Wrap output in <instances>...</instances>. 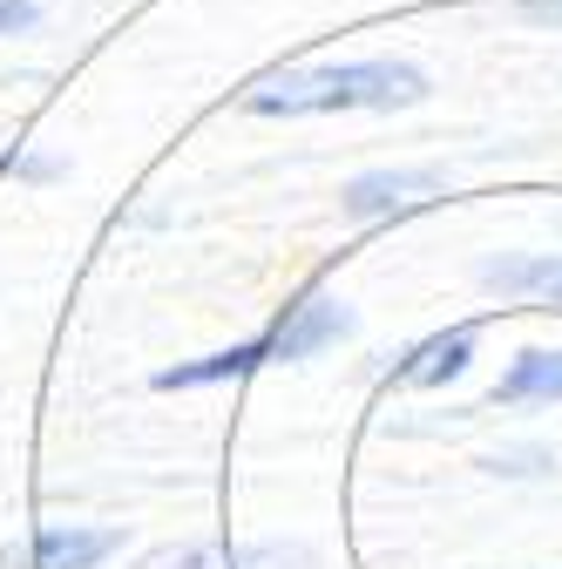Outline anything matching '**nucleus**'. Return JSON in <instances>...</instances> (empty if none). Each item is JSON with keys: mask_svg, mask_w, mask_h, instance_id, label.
<instances>
[{"mask_svg": "<svg viewBox=\"0 0 562 569\" xmlns=\"http://www.w3.org/2000/svg\"><path fill=\"white\" fill-rule=\"evenodd\" d=\"M468 352H474V332H468V326L434 332L428 346H413V352H407V367H400L393 380H400V387H434V380H454V373L468 367Z\"/></svg>", "mask_w": 562, "mask_h": 569, "instance_id": "nucleus-6", "label": "nucleus"}, {"mask_svg": "<svg viewBox=\"0 0 562 569\" xmlns=\"http://www.w3.org/2000/svg\"><path fill=\"white\" fill-rule=\"evenodd\" d=\"M488 284L509 299H529L542 312H562V258L555 251H529V258H495L488 264Z\"/></svg>", "mask_w": 562, "mask_h": 569, "instance_id": "nucleus-4", "label": "nucleus"}, {"mask_svg": "<svg viewBox=\"0 0 562 569\" xmlns=\"http://www.w3.org/2000/svg\"><path fill=\"white\" fill-rule=\"evenodd\" d=\"M116 549L109 529H41L21 556H8L14 569H96Z\"/></svg>", "mask_w": 562, "mask_h": 569, "instance_id": "nucleus-5", "label": "nucleus"}, {"mask_svg": "<svg viewBox=\"0 0 562 569\" xmlns=\"http://www.w3.org/2000/svg\"><path fill=\"white\" fill-rule=\"evenodd\" d=\"M34 21V0H0V34H14Z\"/></svg>", "mask_w": 562, "mask_h": 569, "instance_id": "nucleus-8", "label": "nucleus"}, {"mask_svg": "<svg viewBox=\"0 0 562 569\" xmlns=\"http://www.w3.org/2000/svg\"><path fill=\"white\" fill-rule=\"evenodd\" d=\"M495 400L529 407V400H562V352H522V360L502 373Z\"/></svg>", "mask_w": 562, "mask_h": 569, "instance_id": "nucleus-7", "label": "nucleus"}, {"mask_svg": "<svg viewBox=\"0 0 562 569\" xmlns=\"http://www.w3.org/2000/svg\"><path fill=\"white\" fill-rule=\"evenodd\" d=\"M345 332H353V319H345V306H339V299H299V306L278 319L264 339H244V346L210 352V360L170 367V373H157V387H163V393H177V387H210V380L258 373V367H271V360H312L319 346H332V339H345Z\"/></svg>", "mask_w": 562, "mask_h": 569, "instance_id": "nucleus-2", "label": "nucleus"}, {"mask_svg": "<svg viewBox=\"0 0 562 569\" xmlns=\"http://www.w3.org/2000/svg\"><path fill=\"white\" fill-rule=\"evenodd\" d=\"M441 203V177L434 170H367L345 183V210L360 224H380V218H413V210Z\"/></svg>", "mask_w": 562, "mask_h": 569, "instance_id": "nucleus-3", "label": "nucleus"}, {"mask_svg": "<svg viewBox=\"0 0 562 569\" xmlns=\"http://www.w3.org/2000/svg\"><path fill=\"white\" fill-rule=\"evenodd\" d=\"M428 96V76L407 61H325L251 82V116H332V109H407Z\"/></svg>", "mask_w": 562, "mask_h": 569, "instance_id": "nucleus-1", "label": "nucleus"}, {"mask_svg": "<svg viewBox=\"0 0 562 569\" xmlns=\"http://www.w3.org/2000/svg\"><path fill=\"white\" fill-rule=\"evenodd\" d=\"M529 8H535V14H555V21H562V0H529Z\"/></svg>", "mask_w": 562, "mask_h": 569, "instance_id": "nucleus-9", "label": "nucleus"}]
</instances>
